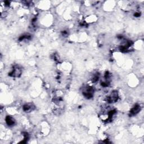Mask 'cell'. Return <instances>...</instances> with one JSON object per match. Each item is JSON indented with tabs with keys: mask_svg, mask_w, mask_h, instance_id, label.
<instances>
[{
	"mask_svg": "<svg viewBox=\"0 0 144 144\" xmlns=\"http://www.w3.org/2000/svg\"><path fill=\"white\" fill-rule=\"evenodd\" d=\"M118 98V93L117 91H114L107 98V101L109 103H114L117 101Z\"/></svg>",
	"mask_w": 144,
	"mask_h": 144,
	"instance_id": "cell-1",
	"label": "cell"
},
{
	"mask_svg": "<svg viewBox=\"0 0 144 144\" xmlns=\"http://www.w3.org/2000/svg\"><path fill=\"white\" fill-rule=\"evenodd\" d=\"M141 110V106L139 105H136L133 108H132V109L130 111V116H135V115L137 114Z\"/></svg>",
	"mask_w": 144,
	"mask_h": 144,
	"instance_id": "cell-4",
	"label": "cell"
},
{
	"mask_svg": "<svg viewBox=\"0 0 144 144\" xmlns=\"http://www.w3.org/2000/svg\"><path fill=\"white\" fill-rule=\"evenodd\" d=\"M22 74V70L19 67H15L13 68V71H12L10 74L9 76H12V77H19Z\"/></svg>",
	"mask_w": 144,
	"mask_h": 144,
	"instance_id": "cell-3",
	"label": "cell"
},
{
	"mask_svg": "<svg viewBox=\"0 0 144 144\" xmlns=\"http://www.w3.org/2000/svg\"><path fill=\"white\" fill-rule=\"evenodd\" d=\"M6 122L9 126H13L15 125V120L10 116H7L6 118Z\"/></svg>",
	"mask_w": 144,
	"mask_h": 144,
	"instance_id": "cell-5",
	"label": "cell"
},
{
	"mask_svg": "<svg viewBox=\"0 0 144 144\" xmlns=\"http://www.w3.org/2000/svg\"><path fill=\"white\" fill-rule=\"evenodd\" d=\"M34 107L32 104H26L23 106V110L26 112H29L34 109Z\"/></svg>",
	"mask_w": 144,
	"mask_h": 144,
	"instance_id": "cell-6",
	"label": "cell"
},
{
	"mask_svg": "<svg viewBox=\"0 0 144 144\" xmlns=\"http://www.w3.org/2000/svg\"><path fill=\"white\" fill-rule=\"evenodd\" d=\"M93 90L92 88L90 87H86L83 90V95L87 98H90L93 96Z\"/></svg>",
	"mask_w": 144,
	"mask_h": 144,
	"instance_id": "cell-2",
	"label": "cell"
}]
</instances>
